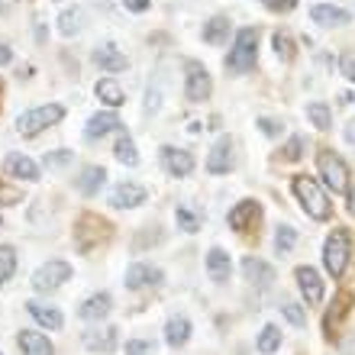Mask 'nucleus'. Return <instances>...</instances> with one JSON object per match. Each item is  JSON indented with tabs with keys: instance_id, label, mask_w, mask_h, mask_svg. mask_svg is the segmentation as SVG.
I'll use <instances>...</instances> for the list:
<instances>
[{
	"instance_id": "nucleus-26",
	"label": "nucleus",
	"mask_w": 355,
	"mask_h": 355,
	"mask_svg": "<svg viewBox=\"0 0 355 355\" xmlns=\"http://www.w3.org/2000/svg\"><path fill=\"white\" fill-rule=\"evenodd\" d=\"M94 94L101 97L110 110H116V107H123L126 103V94H123V87L113 81V78H103V81H97V87H94Z\"/></svg>"
},
{
	"instance_id": "nucleus-33",
	"label": "nucleus",
	"mask_w": 355,
	"mask_h": 355,
	"mask_svg": "<svg viewBox=\"0 0 355 355\" xmlns=\"http://www.w3.org/2000/svg\"><path fill=\"white\" fill-rule=\"evenodd\" d=\"M294 245H297V230L288 223L278 226V230H275V252L288 255V252H294Z\"/></svg>"
},
{
	"instance_id": "nucleus-21",
	"label": "nucleus",
	"mask_w": 355,
	"mask_h": 355,
	"mask_svg": "<svg viewBox=\"0 0 355 355\" xmlns=\"http://www.w3.org/2000/svg\"><path fill=\"white\" fill-rule=\"evenodd\" d=\"M19 349L23 355H55V346H52V339L46 333H36V329H23L17 336Z\"/></svg>"
},
{
	"instance_id": "nucleus-27",
	"label": "nucleus",
	"mask_w": 355,
	"mask_h": 355,
	"mask_svg": "<svg viewBox=\"0 0 355 355\" xmlns=\"http://www.w3.org/2000/svg\"><path fill=\"white\" fill-rule=\"evenodd\" d=\"M226 39H230V19L226 17H214L204 23V42L210 46H223Z\"/></svg>"
},
{
	"instance_id": "nucleus-19",
	"label": "nucleus",
	"mask_w": 355,
	"mask_h": 355,
	"mask_svg": "<svg viewBox=\"0 0 355 355\" xmlns=\"http://www.w3.org/2000/svg\"><path fill=\"white\" fill-rule=\"evenodd\" d=\"M3 168H7V175L19 178V181H39V165L29 155H23V152H10L7 162H3Z\"/></svg>"
},
{
	"instance_id": "nucleus-48",
	"label": "nucleus",
	"mask_w": 355,
	"mask_h": 355,
	"mask_svg": "<svg viewBox=\"0 0 355 355\" xmlns=\"http://www.w3.org/2000/svg\"><path fill=\"white\" fill-rule=\"evenodd\" d=\"M349 210H352V216H355V184L349 187Z\"/></svg>"
},
{
	"instance_id": "nucleus-32",
	"label": "nucleus",
	"mask_w": 355,
	"mask_h": 355,
	"mask_svg": "<svg viewBox=\"0 0 355 355\" xmlns=\"http://www.w3.org/2000/svg\"><path fill=\"white\" fill-rule=\"evenodd\" d=\"M175 223H178V230H184V233H197L204 220H200V214H197L194 207L181 204V207H178V210H175Z\"/></svg>"
},
{
	"instance_id": "nucleus-20",
	"label": "nucleus",
	"mask_w": 355,
	"mask_h": 355,
	"mask_svg": "<svg viewBox=\"0 0 355 355\" xmlns=\"http://www.w3.org/2000/svg\"><path fill=\"white\" fill-rule=\"evenodd\" d=\"M81 343H85V349H91V352H113L116 349V329L113 327H94L87 329L85 336H81Z\"/></svg>"
},
{
	"instance_id": "nucleus-11",
	"label": "nucleus",
	"mask_w": 355,
	"mask_h": 355,
	"mask_svg": "<svg viewBox=\"0 0 355 355\" xmlns=\"http://www.w3.org/2000/svg\"><path fill=\"white\" fill-rule=\"evenodd\" d=\"M162 168L168 171L171 178H187L194 171V155L184 149H175V146H162Z\"/></svg>"
},
{
	"instance_id": "nucleus-29",
	"label": "nucleus",
	"mask_w": 355,
	"mask_h": 355,
	"mask_svg": "<svg viewBox=\"0 0 355 355\" xmlns=\"http://www.w3.org/2000/svg\"><path fill=\"white\" fill-rule=\"evenodd\" d=\"M255 349L262 355H275L281 349V329L275 327V323H265L262 333H259V339H255Z\"/></svg>"
},
{
	"instance_id": "nucleus-2",
	"label": "nucleus",
	"mask_w": 355,
	"mask_h": 355,
	"mask_svg": "<svg viewBox=\"0 0 355 355\" xmlns=\"http://www.w3.org/2000/svg\"><path fill=\"white\" fill-rule=\"evenodd\" d=\"M255 58H259V29L255 26H245L236 33V42L226 55V68L233 75H245L255 68Z\"/></svg>"
},
{
	"instance_id": "nucleus-6",
	"label": "nucleus",
	"mask_w": 355,
	"mask_h": 355,
	"mask_svg": "<svg viewBox=\"0 0 355 355\" xmlns=\"http://www.w3.org/2000/svg\"><path fill=\"white\" fill-rule=\"evenodd\" d=\"M210 94H214V78L207 71L200 62H184V97L191 103H204L210 101Z\"/></svg>"
},
{
	"instance_id": "nucleus-16",
	"label": "nucleus",
	"mask_w": 355,
	"mask_h": 355,
	"mask_svg": "<svg viewBox=\"0 0 355 355\" xmlns=\"http://www.w3.org/2000/svg\"><path fill=\"white\" fill-rule=\"evenodd\" d=\"M26 310H29V317L36 320L39 327H46V329H62V327H65L62 310L52 307V304H42V300H26Z\"/></svg>"
},
{
	"instance_id": "nucleus-44",
	"label": "nucleus",
	"mask_w": 355,
	"mask_h": 355,
	"mask_svg": "<svg viewBox=\"0 0 355 355\" xmlns=\"http://www.w3.org/2000/svg\"><path fill=\"white\" fill-rule=\"evenodd\" d=\"M339 71H343L349 81H355V55H352V52H346V55H343V62H339Z\"/></svg>"
},
{
	"instance_id": "nucleus-24",
	"label": "nucleus",
	"mask_w": 355,
	"mask_h": 355,
	"mask_svg": "<svg viewBox=\"0 0 355 355\" xmlns=\"http://www.w3.org/2000/svg\"><path fill=\"white\" fill-rule=\"evenodd\" d=\"M187 339H191V320H187L184 313L168 317V323H165V343H168L171 349H184Z\"/></svg>"
},
{
	"instance_id": "nucleus-37",
	"label": "nucleus",
	"mask_w": 355,
	"mask_h": 355,
	"mask_svg": "<svg viewBox=\"0 0 355 355\" xmlns=\"http://www.w3.org/2000/svg\"><path fill=\"white\" fill-rule=\"evenodd\" d=\"M281 317L288 320L291 327H307V310L300 307V304H294V300L281 304Z\"/></svg>"
},
{
	"instance_id": "nucleus-22",
	"label": "nucleus",
	"mask_w": 355,
	"mask_h": 355,
	"mask_svg": "<svg viewBox=\"0 0 355 355\" xmlns=\"http://www.w3.org/2000/svg\"><path fill=\"white\" fill-rule=\"evenodd\" d=\"M123 123H120V116L113 110H103V113H94L91 120H87V126H85V139H103L107 132H113V130H120Z\"/></svg>"
},
{
	"instance_id": "nucleus-5",
	"label": "nucleus",
	"mask_w": 355,
	"mask_h": 355,
	"mask_svg": "<svg viewBox=\"0 0 355 355\" xmlns=\"http://www.w3.org/2000/svg\"><path fill=\"white\" fill-rule=\"evenodd\" d=\"M62 116H65V107H62V103H42V107H33V110L19 113L17 130L23 132V136H39L42 130L62 123Z\"/></svg>"
},
{
	"instance_id": "nucleus-30",
	"label": "nucleus",
	"mask_w": 355,
	"mask_h": 355,
	"mask_svg": "<svg viewBox=\"0 0 355 355\" xmlns=\"http://www.w3.org/2000/svg\"><path fill=\"white\" fill-rule=\"evenodd\" d=\"M81 26H85V13H81L78 7L65 10V13L58 17V33H62V36H78Z\"/></svg>"
},
{
	"instance_id": "nucleus-46",
	"label": "nucleus",
	"mask_w": 355,
	"mask_h": 355,
	"mask_svg": "<svg viewBox=\"0 0 355 355\" xmlns=\"http://www.w3.org/2000/svg\"><path fill=\"white\" fill-rule=\"evenodd\" d=\"M10 62H13V52H10V49L3 46V42H0V68L10 65Z\"/></svg>"
},
{
	"instance_id": "nucleus-23",
	"label": "nucleus",
	"mask_w": 355,
	"mask_h": 355,
	"mask_svg": "<svg viewBox=\"0 0 355 355\" xmlns=\"http://www.w3.org/2000/svg\"><path fill=\"white\" fill-rule=\"evenodd\" d=\"M310 19L320 23V26H349V23H352L349 10L333 7V3H317V7L310 10Z\"/></svg>"
},
{
	"instance_id": "nucleus-36",
	"label": "nucleus",
	"mask_w": 355,
	"mask_h": 355,
	"mask_svg": "<svg viewBox=\"0 0 355 355\" xmlns=\"http://www.w3.org/2000/svg\"><path fill=\"white\" fill-rule=\"evenodd\" d=\"M349 304H352V297H349V294H339V297H336V313H333V310L327 313V320H323V327H327L329 336H333V329H336L339 317H346V313H349Z\"/></svg>"
},
{
	"instance_id": "nucleus-13",
	"label": "nucleus",
	"mask_w": 355,
	"mask_h": 355,
	"mask_svg": "<svg viewBox=\"0 0 355 355\" xmlns=\"http://www.w3.org/2000/svg\"><path fill=\"white\" fill-rule=\"evenodd\" d=\"M243 275L252 288H271L275 284V268H271L265 259H255V255H245L243 259Z\"/></svg>"
},
{
	"instance_id": "nucleus-1",
	"label": "nucleus",
	"mask_w": 355,
	"mask_h": 355,
	"mask_svg": "<svg viewBox=\"0 0 355 355\" xmlns=\"http://www.w3.org/2000/svg\"><path fill=\"white\" fill-rule=\"evenodd\" d=\"M291 191H294V197L300 200V207H304V214L310 216V220H329L333 216V204H329L327 191L320 187L317 178H307V175H297L294 181H291Z\"/></svg>"
},
{
	"instance_id": "nucleus-18",
	"label": "nucleus",
	"mask_w": 355,
	"mask_h": 355,
	"mask_svg": "<svg viewBox=\"0 0 355 355\" xmlns=\"http://www.w3.org/2000/svg\"><path fill=\"white\" fill-rule=\"evenodd\" d=\"M94 65L103 68V71H110V75H116V71H126V55H123L116 46H110V42H103V46L94 49Z\"/></svg>"
},
{
	"instance_id": "nucleus-25",
	"label": "nucleus",
	"mask_w": 355,
	"mask_h": 355,
	"mask_svg": "<svg viewBox=\"0 0 355 355\" xmlns=\"http://www.w3.org/2000/svg\"><path fill=\"white\" fill-rule=\"evenodd\" d=\"M103 184H107V168H101V165H87V168L81 171V178H78V191L85 197L101 194Z\"/></svg>"
},
{
	"instance_id": "nucleus-17",
	"label": "nucleus",
	"mask_w": 355,
	"mask_h": 355,
	"mask_svg": "<svg viewBox=\"0 0 355 355\" xmlns=\"http://www.w3.org/2000/svg\"><path fill=\"white\" fill-rule=\"evenodd\" d=\"M207 275H210V281H216V284H226L230 275H233V259H230V252H223L220 245H214V249L207 252Z\"/></svg>"
},
{
	"instance_id": "nucleus-8",
	"label": "nucleus",
	"mask_w": 355,
	"mask_h": 355,
	"mask_svg": "<svg viewBox=\"0 0 355 355\" xmlns=\"http://www.w3.org/2000/svg\"><path fill=\"white\" fill-rule=\"evenodd\" d=\"M294 278H297V291H300V297H304V304H310V307L323 304V297H327V281L320 278L317 268L300 265V268L294 271Z\"/></svg>"
},
{
	"instance_id": "nucleus-49",
	"label": "nucleus",
	"mask_w": 355,
	"mask_h": 355,
	"mask_svg": "<svg viewBox=\"0 0 355 355\" xmlns=\"http://www.w3.org/2000/svg\"><path fill=\"white\" fill-rule=\"evenodd\" d=\"M0 226H3V216H0Z\"/></svg>"
},
{
	"instance_id": "nucleus-15",
	"label": "nucleus",
	"mask_w": 355,
	"mask_h": 355,
	"mask_svg": "<svg viewBox=\"0 0 355 355\" xmlns=\"http://www.w3.org/2000/svg\"><path fill=\"white\" fill-rule=\"evenodd\" d=\"M110 310H113V297L107 294V291H97V294H91V297L78 307V317L87 320V323H101Z\"/></svg>"
},
{
	"instance_id": "nucleus-47",
	"label": "nucleus",
	"mask_w": 355,
	"mask_h": 355,
	"mask_svg": "<svg viewBox=\"0 0 355 355\" xmlns=\"http://www.w3.org/2000/svg\"><path fill=\"white\" fill-rule=\"evenodd\" d=\"M346 142L349 146H355V123H349L346 126Z\"/></svg>"
},
{
	"instance_id": "nucleus-43",
	"label": "nucleus",
	"mask_w": 355,
	"mask_h": 355,
	"mask_svg": "<svg viewBox=\"0 0 355 355\" xmlns=\"http://www.w3.org/2000/svg\"><path fill=\"white\" fill-rule=\"evenodd\" d=\"M268 10H275V13H291V10L297 7V0H262Z\"/></svg>"
},
{
	"instance_id": "nucleus-50",
	"label": "nucleus",
	"mask_w": 355,
	"mask_h": 355,
	"mask_svg": "<svg viewBox=\"0 0 355 355\" xmlns=\"http://www.w3.org/2000/svg\"><path fill=\"white\" fill-rule=\"evenodd\" d=\"M0 355H3V352H0Z\"/></svg>"
},
{
	"instance_id": "nucleus-3",
	"label": "nucleus",
	"mask_w": 355,
	"mask_h": 355,
	"mask_svg": "<svg viewBox=\"0 0 355 355\" xmlns=\"http://www.w3.org/2000/svg\"><path fill=\"white\" fill-rule=\"evenodd\" d=\"M349 259H352V236H349V230L336 226V230L327 236V243H323V265H327V271L333 275V281H339L346 275Z\"/></svg>"
},
{
	"instance_id": "nucleus-14",
	"label": "nucleus",
	"mask_w": 355,
	"mask_h": 355,
	"mask_svg": "<svg viewBox=\"0 0 355 355\" xmlns=\"http://www.w3.org/2000/svg\"><path fill=\"white\" fill-rule=\"evenodd\" d=\"M259 214H262L259 200H239V204L226 214V223H230V230H236V233H245V230L252 226V220H259Z\"/></svg>"
},
{
	"instance_id": "nucleus-41",
	"label": "nucleus",
	"mask_w": 355,
	"mask_h": 355,
	"mask_svg": "<svg viewBox=\"0 0 355 355\" xmlns=\"http://www.w3.org/2000/svg\"><path fill=\"white\" fill-rule=\"evenodd\" d=\"M281 152H284V162H297L300 155H304V139H300V136H291L288 146Z\"/></svg>"
},
{
	"instance_id": "nucleus-31",
	"label": "nucleus",
	"mask_w": 355,
	"mask_h": 355,
	"mask_svg": "<svg viewBox=\"0 0 355 355\" xmlns=\"http://www.w3.org/2000/svg\"><path fill=\"white\" fill-rule=\"evenodd\" d=\"M307 120L313 123L320 132H327L329 126H333V113H329V107L323 101H313V103H307Z\"/></svg>"
},
{
	"instance_id": "nucleus-39",
	"label": "nucleus",
	"mask_w": 355,
	"mask_h": 355,
	"mask_svg": "<svg viewBox=\"0 0 355 355\" xmlns=\"http://www.w3.org/2000/svg\"><path fill=\"white\" fill-rule=\"evenodd\" d=\"M123 355H155V343H149V339H130L123 346Z\"/></svg>"
},
{
	"instance_id": "nucleus-9",
	"label": "nucleus",
	"mask_w": 355,
	"mask_h": 355,
	"mask_svg": "<svg viewBox=\"0 0 355 355\" xmlns=\"http://www.w3.org/2000/svg\"><path fill=\"white\" fill-rule=\"evenodd\" d=\"M162 268L152 262H132L130 268H126V275H123V284L130 291H146V288H159L162 284Z\"/></svg>"
},
{
	"instance_id": "nucleus-4",
	"label": "nucleus",
	"mask_w": 355,
	"mask_h": 355,
	"mask_svg": "<svg viewBox=\"0 0 355 355\" xmlns=\"http://www.w3.org/2000/svg\"><path fill=\"white\" fill-rule=\"evenodd\" d=\"M317 168L323 184L333 191V194H349V165L343 162V155L333 149H320L317 155Z\"/></svg>"
},
{
	"instance_id": "nucleus-38",
	"label": "nucleus",
	"mask_w": 355,
	"mask_h": 355,
	"mask_svg": "<svg viewBox=\"0 0 355 355\" xmlns=\"http://www.w3.org/2000/svg\"><path fill=\"white\" fill-rule=\"evenodd\" d=\"M46 168H65V165H71L75 162V152L68 149H55V152H46Z\"/></svg>"
},
{
	"instance_id": "nucleus-10",
	"label": "nucleus",
	"mask_w": 355,
	"mask_h": 355,
	"mask_svg": "<svg viewBox=\"0 0 355 355\" xmlns=\"http://www.w3.org/2000/svg\"><path fill=\"white\" fill-rule=\"evenodd\" d=\"M146 197H149V191L142 184H136V181H120V184L113 187L110 204L116 207V210H132V207L146 204Z\"/></svg>"
},
{
	"instance_id": "nucleus-35",
	"label": "nucleus",
	"mask_w": 355,
	"mask_h": 355,
	"mask_svg": "<svg viewBox=\"0 0 355 355\" xmlns=\"http://www.w3.org/2000/svg\"><path fill=\"white\" fill-rule=\"evenodd\" d=\"M271 42H275V52H278L281 62H294V39H291L288 29H278L271 36Z\"/></svg>"
},
{
	"instance_id": "nucleus-45",
	"label": "nucleus",
	"mask_w": 355,
	"mask_h": 355,
	"mask_svg": "<svg viewBox=\"0 0 355 355\" xmlns=\"http://www.w3.org/2000/svg\"><path fill=\"white\" fill-rule=\"evenodd\" d=\"M123 7L132 10V13H146L152 7V0H123Z\"/></svg>"
},
{
	"instance_id": "nucleus-40",
	"label": "nucleus",
	"mask_w": 355,
	"mask_h": 355,
	"mask_svg": "<svg viewBox=\"0 0 355 355\" xmlns=\"http://www.w3.org/2000/svg\"><path fill=\"white\" fill-rule=\"evenodd\" d=\"M19 200H23V191L0 181V207H13V204H19Z\"/></svg>"
},
{
	"instance_id": "nucleus-34",
	"label": "nucleus",
	"mask_w": 355,
	"mask_h": 355,
	"mask_svg": "<svg viewBox=\"0 0 355 355\" xmlns=\"http://www.w3.org/2000/svg\"><path fill=\"white\" fill-rule=\"evenodd\" d=\"M17 271V249L13 245H0V284H7Z\"/></svg>"
},
{
	"instance_id": "nucleus-7",
	"label": "nucleus",
	"mask_w": 355,
	"mask_h": 355,
	"mask_svg": "<svg viewBox=\"0 0 355 355\" xmlns=\"http://www.w3.org/2000/svg\"><path fill=\"white\" fill-rule=\"evenodd\" d=\"M65 281H71V265H68L65 259H49V262L39 265L36 275H33V288H36L39 294H52V291H58Z\"/></svg>"
},
{
	"instance_id": "nucleus-42",
	"label": "nucleus",
	"mask_w": 355,
	"mask_h": 355,
	"mask_svg": "<svg viewBox=\"0 0 355 355\" xmlns=\"http://www.w3.org/2000/svg\"><path fill=\"white\" fill-rule=\"evenodd\" d=\"M259 130H262L265 136H271V139H275V136H281V123L271 120V116H259Z\"/></svg>"
},
{
	"instance_id": "nucleus-12",
	"label": "nucleus",
	"mask_w": 355,
	"mask_h": 355,
	"mask_svg": "<svg viewBox=\"0 0 355 355\" xmlns=\"http://www.w3.org/2000/svg\"><path fill=\"white\" fill-rule=\"evenodd\" d=\"M233 168V139L230 136H220L214 142V149L207 155V171L210 175H226V171Z\"/></svg>"
},
{
	"instance_id": "nucleus-28",
	"label": "nucleus",
	"mask_w": 355,
	"mask_h": 355,
	"mask_svg": "<svg viewBox=\"0 0 355 355\" xmlns=\"http://www.w3.org/2000/svg\"><path fill=\"white\" fill-rule=\"evenodd\" d=\"M113 155H116V162H120V165H126V168H136V165H139L136 142H132V136H126V132H123L120 139H116V149H113Z\"/></svg>"
}]
</instances>
